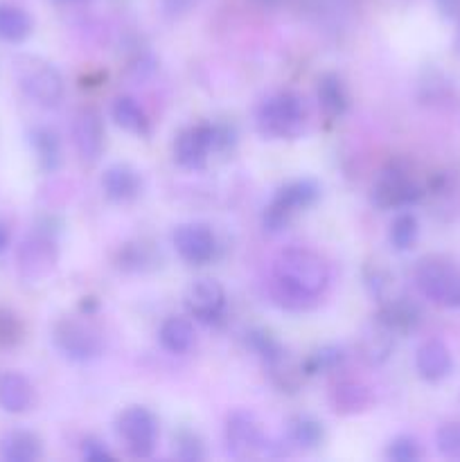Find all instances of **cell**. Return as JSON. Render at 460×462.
<instances>
[{
	"mask_svg": "<svg viewBox=\"0 0 460 462\" xmlns=\"http://www.w3.org/2000/svg\"><path fill=\"white\" fill-rule=\"evenodd\" d=\"M43 456V442L36 433L14 429L0 438V458L5 462H34Z\"/></svg>",
	"mask_w": 460,
	"mask_h": 462,
	"instance_id": "obj_18",
	"label": "cell"
},
{
	"mask_svg": "<svg viewBox=\"0 0 460 462\" xmlns=\"http://www.w3.org/2000/svg\"><path fill=\"white\" fill-rule=\"evenodd\" d=\"M422 188L410 179L409 171L395 162L388 170L382 171L377 183L373 185L370 201L379 210H400V208H410L422 199Z\"/></svg>",
	"mask_w": 460,
	"mask_h": 462,
	"instance_id": "obj_6",
	"label": "cell"
},
{
	"mask_svg": "<svg viewBox=\"0 0 460 462\" xmlns=\"http://www.w3.org/2000/svg\"><path fill=\"white\" fill-rule=\"evenodd\" d=\"M34 406V386L21 373L0 374V409L5 413L21 415Z\"/></svg>",
	"mask_w": 460,
	"mask_h": 462,
	"instance_id": "obj_17",
	"label": "cell"
},
{
	"mask_svg": "<svg viewBox=\"0 0 460 462\" xmlns=\"http://www.w3.org/2000/svg\"><path fill=\"white\" fill-rule=\"evenodd\" d=\"M9 242H12V233H9L7 221L0 219V255L9 248Z\"/></svg>",
	"mask_w": 460,
	"mask_h": 462,
	"instance_id": "obj_40",
	"label": "cell"
},
{
	"mask_svg": "<svg viewBox=\"0 0 460 462\" xmlns=\"http://www.w3.org/2000/svg\"><path fill=\"white\" fill-rule=\"evenodd\" d=\"M419 454H422V451H419L418 440L410 436L395 438V440L388 445V451H386L388 458L395 462H413L419 458Z\"/></svg>",
	"mask_w": 460,
	"mask_h": 462,
	"instance_id": "obj_35",
	"label": "cell"
},
{
	"mask_svg": "<svg viewBox=\"0 0 460 462\" xmlns=\"http://www.w3.org/2000/svg\"><path fill=\"white\" fill-rule=\"evenodd\" d=\"M174 246L180 260L192 266L207 264L216 253V239L210 226L206 224H183L174 233Z\"/></svg>",
	"mask_w": 460,
	"mask_h": 462,
	"instance_id": "obj_10",
	"label": "cell"
},
{
	"mask_svg": "<svg viewBox=\"0 0 460 462\" xmlns=\"http://www.w3.org/2000/svg\"><path fill=\"white\" fill-rule=\"evenodd\" d=\"M72 143L84 162H97L104 153V122L95 108H79L72 120Z\"/></svg>",
	"mask_w": 460,
	"mask_h": 462,
	"instance_id": "obj_12",
	"label": "cell"
},
{
	"mask_svg": "<svg viewBox=\"0 0 460 462\" xmlns=\"http://www.w3.org/2000/svg\"><path fill=\"white\" fill-rule=\"evenodd\" d=\"M415 284L424 298L445 310L460 307V269L442 257H427L415 266Z\"/></svg>",
	"mask_w": 460,
	"mask_h": 462,
	"instance_id": "obj_3",
	"label": "cell"
},
{
	"mask_svg": "<svg viewBox=\"0 0 460 462\" xmlns=\"http://www.w3.org/2000/svg\"><path fill=\"white\" fill-rule=\"evenodd\" d=\"M14 70H16V79L21 90L34 104H39L43 108H57L63 102L66 84H63L61 72L52 63L25 54V57L16 59Z\"/></svg>",
	"mask_w": 460,
	"mask_h": 462,
	"instance_id": "obj_2",
	"label": "cell"
},
{
	"mask_svg": "<svg viewBox=\"0 0 460 462\" xmlns=\"http://www.w3.org/2000/svg\"><path fill=\"white\" fill-rule=\"evenodd\" d=\"M153 251L144 244H126L120 251V269L124 271H144L153 266Z\"/></svg>",
	"mask_w": 460,
	"mask_h": 462,
	"instance_id": "obj_31",
	"label": "cell"
},
{
	"mask_svg": "<svg viewBox=\"0 0 460 462\" xmlns=\"http://www.w3.org/2000/svg\"><path fill=\"white\" fill-rule=\"evenodd\" d=\"M30 144L34 149L41 170L48 171V174L59 170V165H61V143H59V135L52 129H48V126L32 129Z\"/></svg>",
	"mask_w": 460,
	"mask_h": 462,
	"instance_id": "obj_21",
	"label": "cell"
},
{
	"mask_svg": "<svg viewBox=\"0 0 460 462\" xmlns=\"http://www.w3.org/2000/svg\"><path fill=\"white\" fill-rule=\"evenodd\" d=\"M246 343L251 346V350H255L257 355L264 359V364L278 361L287 355L282 343H280L273 334L266 332V329H251V332L246 334Z\"/></svg>",
	"mask_w": 460,
	"mask_h": 462,
	"instance_id": "obj_30",
	"label": "cell"
},
{
	"mask_svg": "<svg viewBox=\"0 0 460 462\" xmlns=\"http://www.w3.org/2000/svg\"><path fill=\"white\" fill-rule=\"evenodd\" d=\"M117 126L135 135H149V117L133 97H117L111 108Z\"/></svg>",
	"mask_w": 460,
	"mask_h": 462,
	"instance_id": "obj_25",
	"label": "cell"
},
{
	"mask_svg": "<svg viewBox=\"0 0 460 462\" xmlns=\"http://www.w3.org/2000/svg\"><path fill=\"white\" fill-rule=\"evenodd\" d=\"M318 194H320V188L316 180L300 179V180H291V183L282 185V188L275 192L273 201L271 203H275V206L287 210L291 217H296V212L314 206Z\"/></svg>",
	"mask_w": 460,
	"mask_h": 462,
	"instance_id": "obj_20",
	"label": "cell"
},
{
	"mask_svg": "<svg viewBox=\"0 0 460 462\" xmlns=\"http://www.w3.org/2000/svg\"><path fill=\"white\" fill-rule=\"evenodd\" d=\"M54 347L70 361H93L102 355V337L90 323L79 319H61L52 328Z\"/></svg>",
	"mask_w": 460,
	"mask_h": 462,
	"instance_id": "obj_5",
	"label": "cell"
},
{
	"mask_svg": "<svg viewBox=\"0 0 460 462\" xmlns=\"http://www.w3.org/2000/svg\"><path fill=\"white\" fill-rule=\"evenodd\" d=\"M174 445H176V456H179L180 460L197 462V460H203V456H206L201 440L189 431H180L179 436L174 438Z\"/></svg>",
	"mask_w": 460,
	"mask_h": 462,
	"instance_id": "obj_36",
	"label": "cell"
},
{
	"mask_svg": "<svg viewBox=\"0 0 460 462\" xmlns=\"http://www.w3.org/2000/svg\"><path fill=\"white\" fill-rule=\"evenodd\" d=\"M418 235H419V224L415 219V215L410 212H401L392 219L391 224V244L397 248V251H409L415 242H418Z\"/></svg>",
	"mask_w": 460,
	"mask_h": 462,
	"instance_id": "obj_29",
	"label": "cell"
},
{
	"mask_svg": "<svg viewBox=\"0 0 460 462\" xmlns=\"http://www.w3.org/2000/svg\"><path fill=\"white\" fill-rule=\"evenodd\" d=\"M318 102L323 111L329 117H343L347 106H350V97H347V88L343 79L334 72H327L318 79Z\"/></svg>",
	"mask_w": 460,
	"mask_h": 462,
	"instance_id": "obj_24",
	"label": "cell"
},
{
	"mask_svg": "<svg viewBox=\"0 0 460 462\" xmlns=\"http://www.w3.org/2000/svg\"><path fill=\"white\" fill-rule=\"evenodd\" d=\"M140 185V174L129 165H111L102 176L104 197L115 203H126L138 197Z\"/></svg>",
	"mask_w": 460,
	"mask_h": 462,
	"instance_id": "obj_19",
	"label": "cell"
},
{
	"mask_svg": "<svg viewBox=\"0 0 460 462\" xmlns=\"http://www.w3.org/2000/svg\"><path fill=\"white\" fill-rule=\"evenodd\" d=\"M377 319L391 329L392 334H413L422 325V310L415 300L406 296H395L391 300L382 302V310L377 311Z\"/></svg>",
	"mask_w": 460,
	"mask_h": 462,
	"instance_id": "obj_14",
	"label": "cell"
},
{
	"mask_svg": "<svg viewBox=\"0 0 460 462\" xmlns=\"http://www.w3.org/2000/svg\"><path fill=\"white\" fill-rule=\"evenodd\" d=\"M117 436L133 458H149L158 438V422L152 411L143 406H129L117 418Z\"/></svg>",
	"mask_w": 460,
	"mask_h": 462,
	"instance_id": "obj_7",
	"label": "cell"
},
{
	"mask_svg": "<svg viewBox=\"0 0 460 462\" xmlns=\"http://www.w3.org/2000/svg\"><path fill=\"white\" fill-rule=\"evenodd\" d=\"M395 350V334L374 316L363 329L359 338V356L368 365H382L391 359Z\"/></svg>",
	"mask_w": 460,
	"mask_h": 462,
	"instance_id": "obj_15",
	"label": "cell"
},
{
	"mask_svg": "<svg viewBox=\"0 0 460 462\" xmlns=\"http://www.w3.org/2000/svg\"><path fill=\"white\" fill-rule=\"evenodd\" d=\"M415 368L424 382L436 383L446 379L454 370L449 347L440 341H427L424 346H419L418 355H415Z\"/></svg>",
	"mask_w": 460,
	"mask_h": 462,
	"instance_id": "obj_16",
	"label": "cell"
},
{
	"mask_svg": "<svg viewBox=\"0 0 460 462\" xmlns=\"http://www.w3.org/2000/svg\"><path fill=\"white\" fill-rule=\"evenodd\" d=\"M323 424L311 415H293L287 424V440L300 449H314L323 442Z\"/></svg>",
	"mask_w": 460,
	"mask_h": 462,
	"instance_id": "obj_26",
	"label": "cell"
},
{
	"mask_svg": "<svg viewBox=\"0 0 460 462\" xmlns=\"http://www.w3.org/2000/svg\"><path fill=\"white\" fill-rule=\"evenodd\" d=\"M370 404V393L359 382H341L332 391V406L336 413H359Z\"/></svg>",
	"mask_w": 460,
	"mask_h": 462,
	"instance_id": "obj_27",
	"label": "cell"
},
{
	"mask_svg": "<svg viewBox=\"0 0 460 462\" xmlns=\"http://www.w3.org/2000/svg\"><path fill=\"white\" fill-rule=\"evenodd\" d=\"M197 3L198 0H162V7H165V12H170L171 16H180V14L189 12Z\"/></svg>",
	"mask_w": 460,
	"mask_h": 462,
	"instance_id": "obj_38",
	"label": "cell"
},
{
	"mask_svg": "<svg viewBox=\"0 0 460 462\" xmlns=\"http://www.w3.org/2000/svg\"><path fill=\"white\" fill-rule=\"evenodd\" d=\"M257 3L269 5V7H273V5H280V3H282V0H257Z\"/></svg>",
	"mask_w": 460,
	"mask_h": 462,
	"instance_id": "obj_41",
	"label": "cell"
},
{
	"mask_svg": "<svg viewBox=\"0 0 460 462\" xmlns=\"http://www.w3.org/2000/svg\"><path fill=\"white\" fill-rule=\"evenodd\" d=\"M34 23L25 9L16 5H0V41L5 43H23L30 39Z\"/></svg>",
	"mask_w": 460,
	"mask_h": 462,
	"instance_id": "obj_23",
	"label": "cell"
},
{
	"mask_svg": "<svg viewBox=\"0 0 460 462\" xmlns=\"http://www.w3.org/2000/svg\"><path fill=\"white\" fill-rule=\"evenodd\" d=\"M81 456H84L88 462H104V460H113L111 451L104 447V442L95 440V438H86L84 447H81Z\"/></svg>",
	"mask_w": 460,
	"mask_h": 462,
	"instance_id": "obj_37",
	"label": "cell"
},
{
	"mask_svg": "<svg viewBox=\"0 0 460 462\" xmlns=\"http://www.w3.org/2000/svg\"><path fill=\"white\" fill-rule=\"evenodd\" d=\"M437 451L446 458H460V424H445L436 433Z\"/></svg>",
	"mask_w": 460,
	"mask_h": 462,
	"instance_id": "obj_34",
	"label": "cell"
},
{
	"mask_svg": "<svg viewBox=\"0 0 460 462\" xmlns=\"http://www.w3.org/2000/svg\"><path fill=\"white\" fill-rule=\"evenodd\" d=\"M185 307L198 323H219L225 310V291L216 280L203 278L189 284L185 291Z\"/></svg>",
	"mask_w": 460,
	"mask_h": 462,
	"instance_id": "obj_9",
	"label": "cell"
},
{
	"mask_svg": "<svg viewBox=\"0 0 460 462\" xmlns=\"http://www.w3.org/2000/svg\"><path fill=\"white\" fill-rule=\"evenodd\" d=\"M343 361H345V350L338 346H325L320 350H316L314 355H309L302 364V373L307 377H314V374H325L332 373V370L341 368Z\"/></svg>",
	"mask_w": 460,
	"mask_h": 462,
	"instance_id": "obj_28",
	"label": "cell"
},
{
	"mask_svg": "<svg viewBox=\"0 0 460 462\" xmlns=\"http://www.w3.org/2000/svg\"><path fill=\"white\" fill-rule=\"evenodd\" d=\"M57 262V248L48 233H34L18 248V264L21 273L30 280H41L52 271Z\"/></svg>",
	"mask_w": 460,
	"mask_h": 462,
	"instance_id": "obj_13",
	"label": "cell"
},
{
	"mask_svg": "<svg viewBox=\"0 0 460 462\" xmlns=\"http://www.w3.org/2000/svg\"><path fill=\"white\" fill-rule=\"evenodd\" d=\"M158 341L171 355H185L194 346V328L188 319L170 316L158 329Z\"/></svg>",
	"mask_w": 460,
	"mask_h": 462,
	"instance_id": "obj_22",
	"label": "cell"
},
{
	"mask_svg": "<svg viewBox=\"0 0 460 462\" xmlns=\"http://www.w3.org/2000/svg\"><path fill=\"white\" fill-rule=\"evenodd\" d=\"M437 7L446 18H460V0H437Z\"/></svg>",
	"mask_w": 460,
	"mask_h": 462,
	"instance_id": "obj_39",
	"label": "cell"
},
{
	"mask_svg": "<svg viewBox=\"0 0 460 462\" xmlns=\"http://www.w3.org/2000/svg\"><path fill=\"white\" fill-rule=\"evenodd\" d=\"M63 3H79V0H63Z\"/></svg>",
	"mask_w": 460,
	"mask_h": 462,
	"instance_id": "obj_42",
	"label": "cell"
},
{
	"mask_svg": "<svg viewBox=\"0 0 460 462\" xmlns=\"http://www.w3.org/2000/svg\"><path fill=\"white\" fill-rule=\"evenodd\" d=\"M365 287L370 289V293H373L379 302H386L391 300V298H395V293H392V289H395V278H392L388 271L379 269V266H370V269L365 271Z\"/></svg>",
	"mask_w": 460,
	"mask_h": 462,
	"instance_id": "obj_32",
	"label": "cell"
},
{
	"mask_svg": "<svg viewBox=\"0 0 460 462\" xmlns=\"http://www.w3.org/2000/svg\"><path fill=\"white\" fill-rule=\"evenodd\" d=\"M225 447L235 458H253L266 449V438L257 424L255 415L246 411H235L225 422Z\"/></svg>",
	"mask_w": 460,
	"mask_h": 462,
	"instance_id": "obj_8",
	"label": "cell"
},
{
	"mask_svg": "<svg viewBox=\"0 0 460 462\" xmlns=\"http://www.w3.org/2000/svg\"><path fill=\"white\" fill-rule=\"evenodd\" d=\"M329 284V269L309 248H287L273 264L271 296L282 310L305 311L318 302Z\"/></svg>",
	"mask_w": 460,
	"mask_h": 462,
	"instance_id": "obj_1",
	"label": "cell"
},
{
	"mask_svg": "<svg viewBox=\"0 0 460 462\" xmlns=\"http://www.w3.org/2000/svg\"><path fill=\"white\" fill-rule=\"evenodd\" d=\"M215 125H198L180 131L174 143V158L185 170H201L215 152Z\"/></svg>",
	"mask_w": 460,
	"mask_h": 462,
	"instance_id": "obj_11",
	"label": "cell"
},
{
	"mask_svg": "<svg viewBox=\"0 0 460 462\" xmlns=\"http://www.w3.org/2000/svg\"><path fill=\"white\" fill-rule=\"evenodd\" d=\"M305 125V106L296 93H278L257 111V129L264 138H296Z\"/></svg>",
	"mask_w": 460,
	"mask_h": 462,
	"instance_id": "obj_4",
	"label": "cell"
},
{
	"mask_svg": "<svg viewBox=\"0 0 460 462\" xmlns=\"http://www.w3.org/2000/svg\"><path fill=\"white\" fill-rule=\"evenodd\" d=\"M458 43H460V39H458Z\"/></svg>",
	"mask_w": 460,
	"mask_h": 462,
	"instance_id": "obj_43",
	"label": "cell"
},
{
	"mask_svg": "<svg viewBox=\"0 0 460 462\" xmlns=\"http://www.w3.org/2000/svg\"><path fill=\"white\" fill-rule=\"evenodd\" d=\"M23 341V323L14 311L0 310V347L9 350Z\"/></svg>",
	"mask_w": 460,
	"mask_h": 462,
	"instance_id": "obj_33",
	"label": "cell"
}]
</instances>
